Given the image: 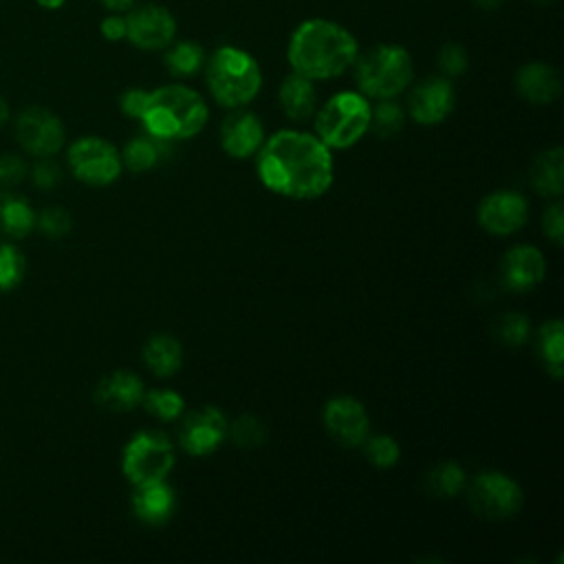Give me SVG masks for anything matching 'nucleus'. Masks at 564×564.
Instances as JSON below:
<instances>
[{"instance_id": "14", "label": "nucleus", "mask_w": 564, "mask_h": 564, "mask_svg": "<svg viewBox=\"0 0 564 564\" xmlns=\"http://www.w3.org/2000/svg\"><path fill=\"white\" fill-rule=\"evenodd\" d=\"M322 421L328 436L344 447H361L370 434L368 410L350 394L328 399L322 410Z\"/></svg>"}, {"instance_id": "4", "label": "nucleus", "mask_w": 564, "mask_h": 564, "mask_svg": "<svg viewBox=\"0 0 564 564\" xmlns=\"http://www.w3.org/2000/svg\"><path fill=\"white\" fill-rule=\"evenodd\" d=\"M205 84L214 101L227 110L245 108L262 88V70L251 53L225 44L205 59Z\"/></svg>"}, {"instance_id": "33", "label": "nucleus", "mask_w": 564, "mask_h": 564, "mask_svg": "<svg viewBox=\"0 0 564 564\" xmlns=\"http://www.w3.org/2000/svg\"><path fill=\"white\" fill-rule=\"evenodd\" d=\"M26 273L24 253L9 242H0V291H13L20 286Z\"/></svg>"}, {"instance_id": "32", "label": "nucleus", "mask_w": 564, "mask_h": 564, "mask_svg": "<svg viewBox=\"0 0 564 564\" xmlns=\"http://www.w3.org/2000/svg\"><path fill=\"white\" fill-rule=\"evenodd\" d=\"M227 436L234 441V445L242 449H253L267 441V427L258 416L240 414L231 423H227Z\"/></svg>"}, {"instance_id": "13", "label": "nucleus", "mask_w": 564, "mask_h": 564, "mask_svg": "<svg viewBox=\"0 0 564 564\" xmlns=\"http://www.w3.org/2000/svg\"><path fill=\"white\" fill-rule=\"evenodd\" d=\"M126 37L141 51H163L176 37V18L161 4H134L126 11Z\"/></svg>"}, {"instance_id": "39", "label": "nucleus", "mask_w": 564, "mask_h": 564, "mask_svg": "<svg viewBox=\"0 0 564 564\" xmlns=\"http://www.w3.org/2000/svg\"><path fill=\"white\" fill-rule=\"evenodd\" d=\"M26 176V163L20 154L0 156V187H13Z\"/></svg>"}, {"instance_id": "35", "label": "nucleus", "mask_w": 564, "mask_h": 564, "mask_svg": "<svg viewBox=\"0 0 564 564\" xmlns=\"http://www.w3.org/2000/svg\"><path fill=\"white\" fill-rule=\"evenodd\" d=\"M35 227L46 238H64L73 227V218L64 207L51 205V207H44L40 214H35Z\"/></svg>"}, {"instance_id": "5", "label": "nucleus", "mask_w": 564, "mask_h": 564, "mask_svg": "<svg viewBox=\"0 0 564 564\" xmlns=\"http://www.w3.org/2000/svg\"><path fill=\"white\" fill-rule=\"evenodd\" d=\"M355 84L368 99H394L414 77V64L410 53L399 44H377L357 55Z\"/></svg>"}, {"instance_id": "24", "label": "nucleus", "mask_w": 564, "mask_h": 564, "mask_svg": "<svg viewBox=\"0 0 564 564\" xmlns=\"http://www.w3.org/2000/svg\"><path fill=\"white\" fill-rule=\"evenodd\" d=\"M35 229V212L31 203L15 192H0V234L9 238H26Z\"/></svg>"}, {"instance_id": "45", "label": "nucleus", "mask_w": 564, "mask_h": 564, "mask_svg": "<svg viewBox=\"0 0 564 564\" xmlns=\"http://www.w3.org/2000/svg\"><path fill=\"white\" fill-rule=\"evenodd\" d=\"M7 119H9V104H7L4 97L0 95V128L7 123Z\"/></svg>"}, {"instance_id": "41", "label": "nucleus", "mask_w": 564, "mask_h": 564, "mask_svg": "<svg viewBox=\"0 0 564 564\" xmlns=\"http://www.w3.org/2000/svg\"><path fill=\"white\" fill-rule=\"evenodd\" d=\"M99 31H101V35H104L106 40H110V42L123 40V37H126V15H121V13H110V15H106V18L101 20V24H99Z\"/></svg>"}, {"instance_id": "36", "label": "nucleus", "mask_w": 564, "mask_h": 564, "mask_svg": "<svg viewBox=\"0 0 564 564\" xmlns=\"http://www.w3.org/2000/svg\"><path fill=\"white\" fill-rule=\"evenodd\" d=\"M436 66L441 70L443 77L447 79H454V77H460L467 66H469V57L465 53V48L456 42H447L438 48V55H436Z\"/></svg>"}, {"instance_id": "6", "label": "nucleus", "mask_w": 564, "mask_h": 564, "mask_svg": "<svg viewBox=\"0 0 564 564\" xmlns=\"http://www.w3.org/2000/svg\"><path fill=\"white\" fill-rule=\"evenodd\" d=\"M315 134L330 150L352 148L370 128V101L359 90H341L315 110Z\"/></svg>"}, {"instance_id": "29", "label": "nucleus", "mask_w": 564, "mask_h": 564, "mask_svg": "<svg viewBox=\"0 0 564 564\" xmlns=\"http://www.w3.org/2000/svg\"><path fill=\"white\" fill-rule=\"evenodd\" d=\"M141 405L145 408V412L159 421L172 423L178 421L183 416L185 410V399L170 388H154V390H145Z\"/></svg>"}, {"instance_id": "23", "label": "nucleus", "mask_w": 564, "mask_h": 564, "mask_svg": "<svg viewBox=\"0 0 564 564\" xmlns=\"http://www.w3.org/2000/svg\"><path fill=\"white\" fill-rule=\"evenodd\" d=\"M145 368L161 379L176 375L183 366V346L170 333H154L145 339L141 348Z\"/></svg>"}, {"instance_id": "18", "label": "nucleus", "mask_w": 564, "mask_h": 564, "mask_svg": "<svg viewBox=\"0 0 564 564\" xmlns=\"http://www.w3.org/2000/svg\"><path fill=\"white\" fill-rule=\"evenodd\" d=\"M145 394V386L139 375L132 370H112L101 377L95 388L97 405L112 412H130L141 405Z\"/></svg>"}, {"instance_id": "22", "label": "nucleus", "mask_w": 564, "mask_h": 564, "mask_svg": "<svg viewBox=\"0 0 564 564\" xmlns=\"http://www.w3.org/2000/svg\"><path fill=\"white\" fill-rule=\"evenodd\" d=\"M529 183L544 198H562L564 194V150L560 145L542 150L529 165Z\"/></svg>"}, {"instance_id": "8", "label": "nucleus", "mask_w": 564, "mask_h": 564, "mask_svg": "<svg viewBox=\"0 0 564 564\" xmlns=\"http://www.w3.org/2000/svg\"><path fill=\"white\" fill-rule=\"evenodd\" d=\"M463 494L474 516L494 522L513 518L524 505L522 487L509 474L498 469H485L474 478H467Z\"/></svg>"}, {"instance_id": "25", "label": "nucleus", "mask_w": 564, "mask_h": 564, "mask_svg": "<svg viewBox=\"0 0 564 564\" xmlns=\"http://www.w3.org/2000/svg\"><path fill=\"white\" fill-rule=\"evenodd\" d=\"M535 350H538L546 372L553 379H562L564 377V370H562V361H564V324H562L560 317H553V319L544 322L538 328Z\"/></svg>"}, {"instance_id": "12", "label": "nucleus", "mask_w": 564, "mask_h": 564, "mask_svg": "<svg viewBox=\"0 0 564 564\" xmlns=\"http://www.w3.org/2000/svg\"><path fill=\"white\" fill-rule=\"evenodd\" d=\"M476 220L491 236H511L527 225L529 200L516 189H494L480 198Z\"/></svg>"}, {"instance_id": "3", "label": "nucleus", "mask_w": 564, "mask_h": 564, "mask_svg": "<svg viewBox=\"0 0 564 564\" xmlns=\"http://www.w3.org/2000/svg\"><path fill=\"white\" fill-rule=\"evenodd\" d=\"M209 117L207 101L185 84H165L150 90L141 123L145 132L161 141H183L196 137Z\"/></svg>"}, {"instance_id": "1", "label": "nucleus", "mask_w": 564, "mask_h": 564, "mask_svg": "<svg viewBox=\"0 0 564 564\" xmlns=\"http://www.w3.org/2000/svg\"><path fill=\"white\" fill-rule=\"evenodd\" d=\"M256 172L273 194L313 200L333 185V150L313 132L278 130L258 150Z\"/></svg>"}, {"instance_id": "11", "label": "nucleus", "mask_w": 564, "mask_h": 564, "mask_svg": "<svg viewBox=\"0 0 564 564\" xmlns=\"http://www.w3.org/2000/svg\"><path fill=\"white\" fill-rule=\"evenodd\" d=\"M227 419L216 405L187 412L178 425V447L196 458L214 454L227 441Z\"/></svg>"}, {"instance_id": "2", "label": "nucleus", "mask_w": 564, "mask_h": 564, "mask_svg": "<svg viewBox=\"0 0 564 564\" xmlns=\"http://www.w3.org/2000/svg\"><path fill=\"white\" fill-rule=\"evenodd\" d=\"M359 55L355 35L326 18H311L295 26L286 44V59L293 73L313 82L344 75Z\"/></svg>"}, {"instance_id": "26", "label": "nucleus", "mask_w": 564, "mask_h": 564, "mask_svg": "<svg viewBox=\"0 0 564 564\" xmlns=\"http://www.w3.org/2000/svg\"><path fill=\"white\" fill-rule=\"evenodd\" d=\"M423 482L432 496L449 500L465 491L467 471L454 460H441L427 469Z\"/></svg>"}, {"instance_id": "42", "label": "nucleus", "mask_w": 564, "mask_h": 564, "mask_svg": "<svg viewBox=\"0 0 564 564\" xmlns=\"http://www.w3.org/2000/svg\"><path fill=\"white\" fill-rule=\"evenodd\" d=\"M110 13H126V11H130L134 4H137V0H99Z\"/></svg>"}, {"instance_id": "16", "label": "nucleus", "mask_w": 564, "mask_h": 564, "mask_svg": "<svg viewBox=\"0 0 564 564\" xmlns=\"http://www.w3.org/2000/svg\"><path fill=\"white\" fill-rule=\"evenodd\" d=\"M220 148L231 159L256 156L264 143V126L260 117L245 108H231L218 130Z\"/></svg>"}, {"instance_id": "17", "label": "nucleus", "mask_w": 564, "mask_h": 564, "mask_svg": "<svg viewBox=\"0 0 564 564\" xmlns=\"http://www.w3.org/2000/svg\"><path fill=\"white\" fill-rule=\"evenodd\" d=\"M546 275L544 253L533 245H516L500 258V282L507 291H533Z\"/></svg>"}, {"instance_id": "21", "label": "nucleus", "mask_w": 564, "mask_h": 564, "mask_svg": "<svg viewBox=\"0 0 564 564\" xmlns=\"http://www.w3.org/2000/svg\"><path fill=\"white\" fill-rule=\"evenodd\" d=\"M278 101H280V108L286 119H291V121L311 119L317 110L315 82L291 70L278 88Z\"/></svg>"}, {"instance_id": "28", "label": "nucleus", "mask_w": 564, "mask_h": 564, "mask_svg": "<svg viewBox=\"0 0 564 564\" xmlns=\"http://www.w3.org/2000/svg\"><path fill=\"white\" fill-rule=\"evenodd\" d=\"M170 143V141H161V139H154L150 134H143V137H132L123 150L119 152L121 154V165L134 174H141V172H148L152 170L159 159H161V150L163 145Z\"/></svg>"}, {"instance_id": "30", "label": "nucleus", "mask_w": 564, "mask_h": 564, "mask_svg": "<svg viewBox=\"0 0 564 564\" xmlns=\"http://www.w3.org/2000/svg\"><path fill=\"white\" fill-rule=\"evenodd\" d=\"M405 123V110L394 99H379L370 106V128L377 137H394Z\"/></svg>"}, {"instance_id": "37", "label": "nucleus", "mask_w": 564, "mask_h": 564, "mask_svg": "<svg viewBox=\"0 0 564 564\" xmlns=\"http://www.w3.org/2000/svg\"><path fill=\"white\" fill-rule=\"evenodd\" d=\"M542 234L553 247H562L564 242V205L560 198H555L546 209L542 212Z\"/></svg>"}, {"instance_id": "40", "label": "nucleus", "mask_w": 564, "mask_h": 564, "mask_svg": "<svg viewBox=\"0 0 564 564\" xmlns=\"http://www.w3.org/2000/svg\"><path fill=\"white\" fill-rule=\"evenodd\" d=\"M148 97H150V90H145V88H128L119 97V108L128 119L141 121L143 110L148 106Z\"/></svg>"}, {"instance_id": "15", "label": "nucleus", "mask_w": 564, "mask_h": 564, "mask_svg": "<svg viewBox=\"0 0 564 564\" xmlns=\"http://www.w3.org/2000/svg\"><path fill=\"white\" fill-rule=\"evenodd\" d=\"M408 115L421 126H438L456 106V90L452 79L443 75H430L412 86L408 93Z\"/></svg>"}, {"instance_id": "38", "label": "nucleus", "mask_w": 564, "mask_h": 564, "mask_svg": "<svg viewBox=\"0 0 564 564\" xmlns=\"http://www.w3.org/2000/svg\"><path fill=\"white\" fill-rule=\"evenodd\" d=\"M33 185L40 189H53L62 181V167L51 156H40L31 170Z\"/></svg>"}, {"instance_id": "43", "label": "nucleus", "mask_w": 564, "mask_h": 564, "mask_svg": "<svg viewBox=\"0 0 564 564\" xmlns=\"http://www.w3.org/2000/svg\"><path fill=\"white\" fill-rule=\"evenodd\" d=\"M64 2H66V0H35V4H37V7H42V9H48V11L62 9V7H64Z\"/></svg>"}, {"instance_id": "44", "label": "nucleus", "mask_w": 564, "mask_h": 564, "mask_svg": "<svg viewBox=\"0 0 564 564\" xmlns=\"http://www.w3.org/2000/svg\"><path fill=\"white\" fill-rule=\"evenodd\" d=\"M480 9H485V11H494V9H498L500 4H502V0H474Z\"/></svg>"}, {"instance_id": "31", "label": "nucleus", "mask_w": 564, "mask_h": 564, "mask_svg": "<svg viewBox=\"0 0 564 564\" xmlns=\"http://www.w3.org/2000/svg\"><path fill=\"white\" fill-rule=\"evenodd\" d=\"M361 449L368 463L377 469H390L401 458V447L390 434H368V438L361 443Z\"/></svg>"}, {"instance_id": "9", "label": "nucleus", "mask_w": 564, "mask_h": 564, "mask_svg": "<svg viewBox=\"0 0 564 564\" xmlns=\"http://www.w3.org/2000/svg\"><path fill=\"white\" fill-rule=\"evenodd\" d=\"M73 176L86 185L104 187L119 178L123 165L119 150L104 137H79L66 152Z\"/></svg>"}, {"instance_id": "27", "label": "nucleus", "mask_w": 564, "mask_h": 564, "mask_svg": "<svg viewBox=\"0 0 564 564\" xmlns=\"http://www.w3.org/2000/svg\"><path fill=\"white\" fill-rule=\"evenodd\" d=\"M205 51L198 42L192 40H181V42H172L170 46H165V68L170 70V75L174 77H192L198 70H203L205 66Z\"/></svg>"}, {"instance_id": "10", "label": "nucleus", "mask_w": 564, "mask_h": 564, "mask_svg": "<svg viewBox=\"0 0 564 564\" xmlns=\"http://www.w3.org/2000/svg\"><path fill=\"white\" fill-rule=\"evenodd\" d=\"M15 139L31 156H55L66 139L62 119L42 106L24 108L15 119Z\"/></svg>"}, {"instance_id": "7", "label": "nucleus", "mask_w": 564, "mask_h": 564, "mask_svg": "<svg viewBox=\"0 0 564 564\" xmlns=\"http://www.w3.org/2000/svg\"><path fill=\"white\" fill-rule=\"evenodd\" d=\"M176 465L174 443L165 432L141 430L123 447L121 471L128 482L150 485L161 482Z\"/></svg>"}, {"instance_id": "20", "label": "nucleus", "mask_w": 564, "mask_h": 564, "mask_svg": "<svg viewBox=\"0 0 564 564\" xmlns=\"http://www.w3.org/2000/svg\"><path fill=\"white\" fill-rule=\"evenodd\" d=\"M130 505L139 522L148 527H163L176 511V494L165 480L137 485Z\"/></svg>"}, {"instance_id": "34", "label": "nucleus", "mask_w": 564, "mask_h": 564, "mask_svg": "<svg viewBox=\"0 0 564 564\" xmlns=\"http://www.w3.org/2000/svg\"><path fill=\"white\" fill-rule=\"evenodd\" d=\"M494 333L496 337L505 344V346H524L531 337V322L524 313H518V311H509L505 315L498 317L496 326H494Z\"/></svg>"}, {"instance_id": "19", "label": "nucleus", "mask_w": 564, "mask_h": 564, "mask_svg": "<svg viewBox=\"0 0 564 564\" xmlns=\"http://www.w3.org/2000/svg\"><path fill=\"white\" fill-rule=\"evenodd\" d=\"M513 86H516V93L533 106H549L562 93V79L557 70L546 62L522 64L516 70Z\"/></svg>"}]
</instances>
